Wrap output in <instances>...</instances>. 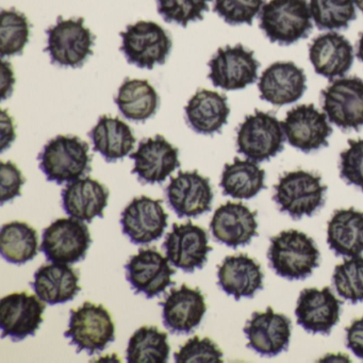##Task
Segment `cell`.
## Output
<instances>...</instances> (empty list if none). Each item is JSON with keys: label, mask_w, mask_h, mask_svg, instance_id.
I'll return each mask as SVG.
<instances>
[{"label": "cell", "mask_w": 363, "mask_h": 363, "mask_svg": "<svg viewBox=\"0 0 363 363\" xmlns=\"http://www.w3.org/2000/svg\"><path fill=\"white\" fill-rule=\"evenodd\" d=\"M16 140V131H14L13 121L8 116L5 110L1 111V152H5L6 148L10 147L12 142Z\"/></svg>", "instance_id": "ee69618b"}, {"label": "cell", "mask_w": 363, "mask_h": 363, "mask_svg": "<svg viewBox=\"0 0 363 363\" xmlns=\"http://www.w3.org/2000/svg\"><path fill=\"white\" fill-rule=\"evenodd\" d=\"M341 305L342 301L327 286L322 290L305 289L297 299V323L308 333L329 335L339 322Z\"/></svg>", "instance_id": "ffe728a7"}, {"label": "cell", "mask_w": 363, "mask_h": 363, "mask_svg": "<svg viewBox=\"0 0 363 363\" xmlns=\"http://www.w3.org/2000/svg\"><path fill=\"white\" fill-rule=\"evenodd\" d=\"M265 171L257 162L235 158L225 164L220 188L225 196L235 199H250L265 188Z\"/></svg>", "instance_id": "4dcf8cb0"}, {"label": "cell", "mask_w": 363, "mask_h": 363, "mask_svg": "<svg viewBox=\"0 0 363 363\" xmlns=\"http://www.w3.org/2000/svg\"><path fill=\"white\" fill-rule=\"evenodd\" d=\"M37 230L24 222H10L0 231V252L12 264L22 265L38 255Z\"/></svg>", "instance_id": "d6a6232c"}, {"label": "cell", "mask_w": 363, "mask_h": 363, "mask_svg": "<svg viewBox=\"0 0 363 363\" xmlns=\"http://www.w3.org/2000/svg\"><path fill=\"white\" fill-rule=\"evenodd\" d=\"M260 28L272 43L291 45L312 30L307 0H271L260 12Z\"/></svg>", "instance_id": "3957f363"}, {"label": "cell", "mask_w": 363, "mask_h": 363, "mask_svg": "<svg viewBox=\"0 0 363 363\" xmlns=\"http://www.w3.org/2000/svg\"><path fill=\"white\" fill-rule=\"evenodd\" d=\"M164 326L172 333H191L203 320L207 306L201 291L182 284L171 292L160 303Z\"/></svg>", "instance_id": "7402d4cb"}, {"label": "cell", "mask_w": 363, "mask_h": 363, "mask_svg": "<svg viewBox=\"0 0 363 363\" xmlns=\"http://www.w3.org/2000/svg\"><path fill=\"white\" fill-rule=\"evenodd\" d=\"M79 274L65 263L52 262L42 265L35 273L31 286L43 303L58 305L73 301L82 290Z\"/></svg>", "instance_id": "83f0119b"}, {"label": "cell", "mask_w": 363, "mask_h": 363, "mask_svg": "<svg viewBox=\"0 0 363 363\" xmlns=\"http://www.w3.org/2000/svg\"><path fill=\"white\" fill-rule=\"evenodd\" d=\"M1 86H5L6 82H8L7 89L5 92L1 93L3 94V99H7L10 96L12 93V86L14 84L13 72H12L11 67L7 61H3V65H1Z\"/></svg>", "instance_id": "f6af8a7d"}, {"label": "cell", "mask_w": 363, "mask_h": 363, "mask_svg": "<svg viewBox=\"0 0 363 363\" xmlns=\"http://www.w3.org/2000/svg\"><path fill=\"white\" fill-rule=\"evenodd\" d=\"M357 57L363 63V33H361L360 39L358 41V46H357Z\"/></svg>", "instance_id": "bcb514c9"}, {"label": "cell", "mask_w": 363, "mask_h": 363, "mask_svg": "<svg viewBox=\"0 0 363 363\" xmlns=\"http://www.w3.org/2000/svg\"><path fill=\"white\" fill-rule=\"evenodd\" d=\"M177 363H222L223 352L209 337L189 340L174 354Z\"/></svg>", "instance_id": "ab89813d"}, {"label": "cell", "mask_w": 363, "mask_h": 363, "mask_svg": "<svg viewBox=\"0 0 363 363\" xmlns=\"http://www.w3.org/2000/svg\"><path fill=\"white\" fill-rule=\"evenodd\" d=\"M309 59L318 75L333 80L345 75L354 63V48L350 42L337 33H324L312 41Z\"/></svg>", "instance_id": "cb8c5ba5"}, {"label": "cell", "mask_w": 363, "mask_h": 363, "mask_svg": "<svg viewBox=\"0 0 363 363\" xmlns=\"http://www.w3.org/2000/svg\"><path fill=\"white\" fill-rule=\"evenodd\" d=\"M208 65V77L223 90H242L258 79L259 62L254 52L241 44L218 48Z\"/></svg>", "instance_id": "8fae6325"}, {"label": "cell", "mask_w": 363, "mask_h": 363, "mask_svg": "<svg viewBox=\"0 0 363 363\" xmlns=\"http://www.w3.org/2000/svg\"><path fill=\"white\" fill-rule=\"evenodd\" d=\"M161 199L148 196L135 197L121 214L123 233L135 245L148 244L162 237L167 227L169 214L165 213Z\"/></svg>", "instance_id": "9a60e30c"}, {"label": "cell", "mask_w": 363, "mask_h": 363, "mask_svg": "<svg viewBox=\"0 0 363 363\" xmlns=\"http://www.w3.org/2000/svg\"><path fill=\"white\" fill-rule=\"evenodd\" d=\"M169 262L156 248H141L125 265L127 280L135 293L154 298L175 284L171 277L176 272Z\"/></svg>", "instance_id": "2e32d148"}, {"label": "cell", "mask_w": 363, "mask_h": 363, "mask_svg": "<svg viewBox=\"0 0 363 363\" xmlns=\"http://www.w3.org/2000/svg\"><path fill=\"white\" fill-rule=\"evenodd\" d=\"M327 186L316 174L306 171L289 172L279 178L273 199L280 211L293 220L311 216L324 206Z\"/></svg>", "instance_id": "277c9868"}, {"label": "cell", "mask_w": 363, "mask_h": 363, "mask_svg": "<svg viewBox=\"0 0 363 363\" xmlns=\"http://www.w3.org/2000/svg\"><path fill=\"white\" fill-rule=\"evenodd\" d=\"M167 333L156 326L138 329L128 342L127 361L129 363H164L169 357Z\"/></svg>", "instance_id": "836d02e7"}, {"label": "cell", "mask_w": 363, "mask_h": 363, "mask_svg": "<svg viewBox=\"0 0 363 363\" xmlns=\"http://www.w3.org/2000/svg\"><path fill=\"white\" fill-rule=\"evenodd\" d=\"M121 50L130 65L140 69H152L164 65L172 50L169 33L155 22L140 21L121 33Z\"/></svg>", "instance_id": "ba28073f"}, {"label": "cell", "mask_w": 363, "mask_h": 363, "mask_svg": "<svg viewBox=\"0 0 363 363\" xmlns=\"http://www.w3.org/2000/svg\"><path fill=\"white\" fill-rule=\"evenodd\" d=\"M327 243L337 256H360L363 252V212L354 208L335 212L328 223Z\"/></svg>", "instance_id": "f546056e"}, {"label": "cell", "mask_w": 363, "mask_h": 363, "mask_svg": "<svg viewBox=\"0 0 363 363\" xmlns=\"http://www.w3.org/2000/svg\"><path fill=\"white\" fill-rule=\"evenodd\" d=\"M323 110L333 124L343 130L363 127V80L358 77L335 79L322 91Z\"/></svg>", "instance_id": "30bf717a"}, {"label": "cell", "mask_w": 363, "mask_h": 363, "mask_svg": "<svg viewBox=\"0 0 363 363\" xmlns=\"http://www.w3.org/2000/svg\"><path fill=\"white\" fill-rule=\"evenodd\" d=\"M130 158L135 161L133 174L142 184H161L180 167L179 150L160 135L142 140Z\"/></svg>", "instance_id": "ac0fdd59"}, {"label": "cell", "mask_w": 363, "mask_h": 363, "mask_svg": "<svg viewBox=\"0 0 363 363\" xmlns=\"http://www.w3.org/2000/svg\"><path fill=\"white\" fill-rule=\"evenodd\" d=\"M346 330V346L354 356L363 359V316L354 320Z\"/></svg>", "instance_id": "7bdbcfd3"}, {"label": "cell", "mask_w": 363, "mask_h": 363, "mask_svg": "<svg viewBox=\"0 0 363 363\" xmlns=\"http://www.w3.org/2000/svg\"><path fill=\"white\" fill-rule=\"evenodd\" d=\"M282 124L273 114L256 111L238 128V152L255 162H264L284 150Z\"/></svg>", "instance_id": "52a82bcc"}, {"label": "cell", "mask_w": 363, "mask_h": 363, "mask_svg": "<svg viewBox=\"0 0 363 363\" xmlns=\"http://www.w3.org/2000/svg\"><path fill=\"white\" fill-rule=\"evenodd\" d=\"M46 35L45 52L50 54L52 65L78 69L93 55L95 37L82 18L65 20L60 16Z\"/></svg>", "instance_id": "5b68a950"}, {"label": "cell", "mask_w": 363, "mask_h": 363, "mask_svg": "<svg viewBox=\"0 0 363 363\" xmlns=\"http://www.w3.org/2000/svg\"><path fill=\"white\" fill-rule=\"evenodd\" d=\"M211 0H157L159 14L167 23L182 27L203 18Z\"/></svg>", "instance_id": "74e56055"}, {"label": "cell", "mask_w": 363, "mask_h": 363, "mask_svg": "<svg viewBox=\"0 0 363 363\" xmlns=\"http://www.w3.org/2000/svg\"><path fill=\"white\" fill-rule=\"evenodd\" d=\"M354 6L363 13V0H354Z\"/></svg>", "instance_id": "7dc6e473"}, {"label": "cell", "mask_w": 363, "mask_h": 363, "mask_svg": "<svg viewBox=\"0 0 363 363\" xmlns=\"http://www.w3.org/2000/svg\"><path fill=\"white\" fill-rule=\"evenodd\" d=\"M93 150L107 162L122 160L135 147V138L128 124L118 118L103 116L89 133Z\"/></svg>", "instance_id": "f1b7e54d"}, {"label": "cell", "mask_w": 363, "mask_h": 363, "mask_svg": "<svg viewBox=\"0 0 363 363\" xmlns=\"http://www.w3.org/2000/svg\"><path fill=\"white\" fill-rule=\"evenodd\" d=\"M281 124L289 144L305 154L328 145V138L333 133L326 114L314 105L293 108Z\"/></svg>", "instance_id": "7c38bea8"}, {"label": "cell", "mask_w": 363, "mask_h": 363, "mask_svg": "<svg viewBox=\"0 0 363 363\" xmlns=\"http://www.w3.org/2000/svg\"><path fill=\"white\" fill-rule=\"evenodd\" d=\"M165 193L178 218H196L211 211L214 195L210 179L197 171L179 172L172 178Z\"/></svg>", "instance_id": "e0dca14e"}, {"label": "cell", "mask_w": 363, "mask_h": 363, "mask_svg": "<svg viewBox=\"0 0 363 363\" xmlns=\"http://www.w3.org/2000/svg\"><path fill=\"white\" fill-rule=\"evenodd\" d=\"M333 281L342 298L354 305L359 301L363 303V257H354L337 265Z\"/></svg>", "instance_id": "8d00e7d4"}, {"label": "cell", "mask_w": 363, "mask_h": 363, "mask_svg": "<svg viewBox=\"0 0 363 363\" xmlns=\"http://www.w3.org/2000/svg\"><path fill=\"white\" fill-rule=\"evenodd\" d=\"M340 176L363 192V139L348 140V148L340 156Z\"/></svg>", "instance_id": "60d3db41"}, {"label": "cell", "mask_w": 363, "mask_h": 363, "mask_svg": "<svg viewBox=\"0 0 363 363\" xmlns=\"http://www.w3.org/2000/svg\"><path fill=\"white\" fill-rule=\"evenodd\" d=\"M310 12L320 30H340L356 20L354 0H310Z\"/></svg>", "instance_id": "e575fe53"}, {"label": "cell", "mask_w": 363, "mask_h": 363, "mask_svg": "<svg viewBox=\"0 0 363 363\" xmlns=\"http://www.w3.org/2000/svg\"><path fill=\"white\" fill-rule=\"evenodd\" d=\"M116 105L127 120L145 122L159 108V95L154 86L143 79H126L118 89Z\"/></svg>", "instance_id": "1f68e13d"}, {"label": "cell", "mask_w": 363, "mask_h": 363, "mask_svg": "<svg viewBox=\"0 0 363 363\" xmlns=\"http://www.w3.org/2000/svg\"><path fill=\"white\" fill-rule=\"evenodd\" d=\"M186 123L199 135L220 133L227 124L230 108L225 95L214 91H197L184 108Z\"/></svg>", "instance_id": "4316f807"}, {"label": "cell", "mask_w": 363, "mask_h": 363, "mask_svg": "<svg viewBox=\"0 0 363 363\" xmlns=\"http://www.w3.org/2000/svg\"><path fill=\"white\" fill-rule=\"evenodd\" d=\"M65 337L77 347L78 354L86 350L93 356L95 352H103L116 340V326L111 314L103 305L86 301L77 309L71 310L69 329Z\"/></svg>", "instance_id": "8992f818"}, {"label": "cell", "mask_w": 363, "mask_h": 363, "mask_svg": "<svg viewBox=\"0 0 363 363\" xmlns=\"http://www.w3.org/2000/svg\"><path fill=\"white\" fill-rule=\"evenodd\" d=\"M0 54L12 57L24 52L30 37V24L22 12L16 9L3 10L0 14Z\"/></svg>", "instance_id": "d590c367"}, {"label": "cell", "mask_w": 363, "mask_h": 363, "mask_svg": "<svg viewBox=\"0 0 363 363\" xmlns=\"http://www.w3.org/2000/svg\"><path fill=\"white\" fill-rule=\"evenodd\" d=\"M25 178L22 172L11 161L0 163V203L5 205L8 201H13L21 196V190L24 186Z\"/></svg>", "instance_id": "b9f144b4"}, {"label": "cell", "mask_w": 363, "mask_h": 363, "mask_svg": "<svg viewBox=\"0 0 363 363\" xmlns=\"http://www.w3.org/2000/svg\"><path fill=\"white\" fill-rule=\"evenodd\" d=\"M45 305L35 295L27 292L12 293L0 301L1 337L20 342L35 335L43 323Z\"/></svg>", "instance_id": "4fadbf2b"}, {"label": "cell", "mask_w": 363, "mask_h": 363, "mask_svg": "<svg viewBox=\"0 0 363 363\" xmlns=\"http://www.w3.org/2000/svg\"><path fill=\"white\" fill-rule=\"evenodd\" d=\"M92 239L88 226L77 218H59L44 229L41 250L50 262L74 264L86 258Z\"/></svg>", "instance_id": "9c48e42d"}, {"label": "cell", "mask_w": 363, "mask_h": 363, "mask_svg": "<svg viewBox=\"0 0 363 363\" xmlns=\"http://www.w3.org/2000/svg\"><path fill=\"white\" fill-rule=\"evenodd\" d=\"M109 190L99 180L79 178L67 184L61 193L62 207L67 216L91 223L94 218H104L108 206Z\"/></svg>", "instance_id": "d4e9b609"}, {"label": "cell", "mask_w": 363, "mask_h": 363, "mask_svg": "<svg viewBox=\"0 0 363 363\" xmlns=\"http://www.w3.org/2000/svg\"><path fill=\"white\" fill-rule=\"evenodd\" d=\"M247 347L263 357L277 356L288 350L291 339V320L267 307L264 312H254L244 328Z\"/></svg>", "instance_id": "d6986e66"}, {"label": "cell", "mask_w": 363, "mask_h": 363, "mask_svg": "<svg viewBox=\"0 0 363 363\" xmlns=\"http://www.w3.org/2000/svg\"><path fill=\"white\" fill-rule=\"evenodd\" d=\"M89 144L75 135H58L39 155L40 169L48 182L63 184L75 182L91 172Z\"/></svg>", "instance_id": "7a4b0ae2"}, {"label": "cell", "mask_w": 363, "mask_h": 363, "mask_svg": "<svg viewBox=\"0 0 363 363\" xmlns=\"http://www.w3.org/2000/svg\"><path fill=\"white\" fill-rule=\"evenodd\" d=\"M307 78L301 67L293 62H275L269 65L259 79L261 99L274 106L296 103L307 89Z\"/></svg>", "instance_id": "603a6c76"}, {"label": "cell", "mask_w": 363, "mask_h": 363, "mask_svg": "<svg viewBox=\"0 0 363 363\" xmlns=\"http://www.w3.org/2000/svg\"><path fill=\"white\" fill-rule=\"evenodd\" d=\"M208 241L205 229L188 220L186 224H173L171 233L165 237L163 248L171 264L193 273L207 263L208 252L212 250Z\"/></svg>", "instance_id": "5bb4252c"}, {"label": "cell", "mask_w": 363, "mask_h": 363, "mask_svg": "<svg viewBox=\"0 0 363 363\" xmlns=\"http://www.w3.org/2000/svg\"><path fill=\"white\" fill-rule=\"evenodd\" d=\"M218 286L226 294L240 301L243 297L252 298L257 291L263 289L261 267L247 255L228 256L218 271Z\"/></svg>", "instance_id": "484cf974"}, {"label": "cell", "mask_w": 363, "mask_h": 363, "mask_svg": "<svg viewBox=\"0 0 363 363\" xmlns=\"http://www.w3.org/2000/svg\"><path fill=\"white\" fill-rule=\"evenodd\" d=\"M210 229L216 241L228 247L248 245L258 235L257 211L243 203L228 201L216 210Z\"/></svg>", "instance_id": "44dd1931"}, {"label": "cell", "mask_w": 363, "mask_h": 363, "mask_svg": "<svg viewBox=\"0 0 363 363\" xmlns=\"http://www.w3.org/2000/svg\"><path fill=\"white\" fill-rule=\"evenodd\" d=\"M269 265L280 277L303 280L320 264V252L311 238L298 230H284L271 239Z\"/></svg>", "instance_id": "6da1fadb"}, {"label": "cell", "mask_w": 363, "mask_h": 363, "mask_svg": "<svg viewBox=\"0 0 363 363\" xmlns=\"http://www.w3.org/2000/svg\"><path fill=\"white\" fill-rule=\"evenodd\" d=\"M264 0H214L213 11L231 26L252 25Z\"/></svg>", "instance_id": "f35d334b"}]
</instances>
